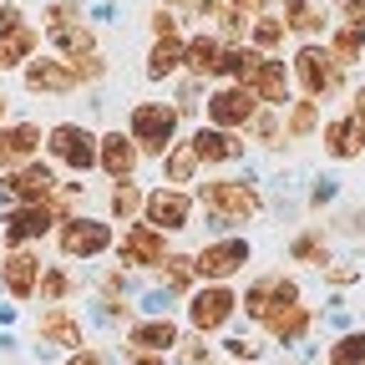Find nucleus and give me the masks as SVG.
I'll list each match as a JSON object with an SVG mask.
<instances>
[{
    "instance_id": "1",
    "label": "nucleus",
    "mask_w": 365,
    "mask_h": 365,
    "mask_svg": "<svg viewBox=\"0 0 365 365\" xmlns=\"http://www.w3.org/2000/svg\"><path fill=\"white\" fill-rule=\"evenodd\" d=\"M294 81L309 91V97H330V91H340V61L330 56V46H314V41H304L299 51H294Z\"/></svg>"
},
{
    "instance_id": "2",
    "label": "nucleus",
    "mask_w": 365,
    "mask_h": 365,
    "mask_svg": "<svg viewBox=\"0 0 365 365\" xmlns=\"http://www.w3.org/2000/svg\"><path fill=\"white\" fill-rule=\"evenodd\" d=\"M178 137V107H163V102H137L132 107V143L143 153H168Z\"/></svg>"
},
{
    "instance_id": "3",
    "label": "nucleus",
    "mask_w": 365,
    "mask_h": 365,
    "mask_svg": "<svg viewBox=\"0 0 365 365\" xmlns=\"http://www.w3.org/2000/svg\"><path fill=\"white\" fill-rule=\"evenodd\" d=\"M259 117V91L254 86H244V81H234V86H218L213 97H208V122L213 127H249Z\"/></svg>"
},
{
    "instance_id": "4",
    "label": "nucleus",
    "mask_w": 365,
    "mask_h": 365,
    "mask_svg": "<svg viewBox=\"0 0 365 365\" xmlns=\"http://www.w3.org/2000/svg\"><path fill=\"white\" fill-rule=\"evenodd\" d=\"M203 203L223 218V223H244L259 213V193L249 188V182H234V178H218V182H203Z\"/></svg>"
},
{
    "instance_id": "5",
    "label": "nucleus",
    "mask_w": 365,
    "mask_h": 365,
    "mask_svg": "<svg viewBox=\"0 0 365 365\" xmlns=\"http://www.w3.org/2000/svg\"><path fill=\"white\" fill-rule=\"evenodd\" d=\"M46 148H51V158L56 163H66L71 173H86L91 163H97V137H91L86 127H76V122H61V127H51V143H46Z\"/></svg>"
},
{
    "instance_id": "6",
    "label": "nucleus",
    "mask_w": 365,
    "mask_h": 365,
    "mask_svg": "<svg viewBox=\"0 0 365 365\" xmlns=\"http://www.w3.org/2000/svg\"><path fill=\"white\" fill-rule=\"evenodd\" d=\"M143 208H148V223L163 228V234H178V228H188V218H193V198L178 193V188H158Z\"/></svg>"
},
{
    "instance_id": "7",
    "label": "nucleus",
    "mask_w": 365,
    "mask_h": 365,
    "mask_svg": "<svg viewBox=\"0 0 365 365\" xmlns=\"http://www.w3.org/2000/svg\"><path fill=\"white\" fill-rule=\"evenodd\" d=\"M249 264V244L244 239H223V244H208L198 259H193V269L203 274V279H228V274H239Z\"/></svg>"
},
{
    "instance_id": "8",
    "label": "nucleus",
    "mask_w": 365,
    "mask_h": 365,
    "mask_svg": "<svg viewBox=\"0 0 365 365\" xmlns=\"http://www.w3.org/2000/svg\"><path fill=\"white\" fill-rule=\"evenodd\" d=\"M11 198H21V203H46L56 193V178H51V168H41V163H26V168H16L6 182H0Z\"/></svg>"
},
{
    "instance_id": "9",
    "label": "nucleus",
    "mask_w": 365,
    "mask_h": 365,
    "mask_svg": "<svg viewBox=\"0 0 365 365\" xmlns=\"http://www.w3.org/2000/svg\"><path fill=\"white\" fill-rule=\"evenodd\" d=\"M234 294H228L223 284H213V289H203V294H193V304H188V319L198 325V335H208V330H218V325H228V314H234Z\"/></svg>"
},
{
    "instance_id": "10",
    "label": "nucleus",
    "mask_w": 365,
    "mask_h": 365,
    "mask_svg": "<svg viewBox=\"0 0 365 365\" xmlns=\"http://www.w3.org/2000/svg\"><path fill=\"white\" fill-rule=\"evenodd\" d=\"M112 244V234H107V223H91V218H71L66 228H61V254L66 259H91V254H102Z\"/></svg>"
},
{
    "instance_id": "11",
    "label": "nucleus",
    "mask_w": 365,
    "mask_h": 365,
    "mask_svg": "<svg viewBox=\"0 0 365 365\" xmlns=\"http://www.w3.org/2000/svg\"><path fill=\"white\" fill-rule=\"evenodd\" d=\"M51 223H56L51 203H21L16 213H6V244H31V239H41Z\"/></svg>"
},
{
    "instance_id": "12",
    "label": "nucleus",
    "mask_w": 365,
    "mask_h": 365,
    "mask_svg": "<svg viewBox=\"0 0 365 365\" xmlns=\"http://www.w3.org/2000/svg\"><path fill=\"white\" fill-rule=\"evenodd\" d=\"M163 228L153 223H132L127 228V239H122V264H137V269H148V264H163Z\"/></svg>"
},
{
    "instance_id": "13",
    "label": "nucleus",
    "mask_w": 365,
    "mask_h": 365,
    "mask_svg": "<svg viewBox=\"0 0 365 365\" xmlns=\"http://www.w3.org/2000/svg\"><path fill=\"white\" fill-rule=\"evenodd\" d=\"M289 304H299V289H294L289 279H264V284H254L249 299H244V309H249L254 319H269V314H279V309H289Z\"/></svg>"
},
{
    "instance_id": "14",
    "label": "nucleus",
    "mask_w": 365,
    "mask_h": 365,
    "mask_svg": "<svg viewBox=\"0 0 365 365\" xmlns=\"http://www.w3.org/2000/svg\"><path fill=\"white\" fill-rule=\"evenodd\" d=\"M223 36H193L188 46H182V66H188L193 76H223Z\"/></svg>"
},
{
    "instance_id": "15",
    "label": "nucleus",
    "mask_w": 365,
    "mask_h": 365,
    "mask_svg": "<svg viewBox=\"0 0 365 365\" xmlns=\"http://www.w3.org/2000/svg\"><path fill=\"white\" fill-rule=\"evenodd\" d=\"M289 76H294V71H289L284 61H269V56H264V61H259V71L249 76V86L259 91V102L284 107V102H289Z\"/></svg>"
},
{
    "instance_id": "16",
    "label": "nucleus",
    "mask_w": 365,
    "mask_h": 365,
    "mask_svg": "<svg viewBox=\"0 0 365 365\" xmlns=\"http://www.w3.org/2000/svg\"><path fill=\"white\" fill-rule=\"evenodd\" d=\"M193 153H198V163H228V158L244 153V143L228 127H198L193 132Z\"/></svg>"
},
{
    "instance_id": "17",
    "label": "nucleus",
    "mask_w": 365,
    "mask_h": 365,
    "mask_svg": "<svg viewBox=\"0 0 365 365\" xmlns=\"http://www.w3.org/2000/svg\"><path fill=\"white\" fill-rule=\"evenodd\" d=\"M36 46H41V31H36V26H26V21L6 26V31H0V71H6V66H21V61H31Z\"/></svg>"
},
{
    "instance_id": "18",
    "label": "nucleus",
    "mask_w": 365,
    "mask_h": 365,
    "mask_svg": "<svg viewBox=\"0 0 365 365\" xmlns=\"http://www.w3.org/2000/svg\"><path fill=\"white\" fill-rule=\"evenodd\" d=\"M325 148H330V158H355V153L365 148V117L350 112V117L330 122V127H325Z\"/></svg>"
},
{
    "instance_id": "19",
    "label": "nucleus",
    "mask_w": 365,
    "mask_h": 365,
    "mask_svg": "<svg viewBox=\"0 0 365 365\" xmlns=\"http://www.w3.org/2000/svg\"><path fill=\"white\" fill-rule=\"evenodd\" d=\"M26 86L31 91H71L76 71H71V61H31L26 66Z\"/></svg>"
},
{
    "instance_id": "20",
    "label": "nucleus",
    "mask_w": 365,
    "mask_h": 365,
    "mask_svg": "<svg viewBox=\"0 0 365 365\" xmlns=\"http://www.w3.org/2000/svg\"><path fill=\"white\" fill-rule=\"evenodd\" d=\"M97 163H102L112 178H132V168H137V143H132V137H122V132H112V137H102Z\"/></svg>"
},
{
    "instance_id": "21",
    "label": "nucleus",
    "mask_w": 365,
    "mask_h": 365,
    "mask_svg": "<svg viewBox=\"0 0 365 365\" xmlns=\"http://www.w3.org/2000/svg\"><path fill=\"white\" fill-rule=\"evenodd\" d=\"M51 41H56V51H61L66 61H76V56H91V51H97V31L81 26V21H61V26H51Z\"/></svg>"
},
{
    "instance_id": "22",
    "label": "nucleus",
    "mask_w": 365,
    "mask_h": 365,
    "mask_svg": "<svg viewBox=\"0 0 365 365\" xmlns=\"http://www.w3.org/2000/svg\"><path fill=\"white\" fill-rule=\"evenodd\" d=\"M36 284H41V259H31V254H11V259H6V289H11L16 299H31Z\"/></svg>"
},
{
    "instance_id": "23",
    "label": "nucleus",
    "mask_w": 365,
    "mask_h": 365,
    "mask_svg": "<svg viewBox=\"0 0 365 365\" xmlns=\"http://www.w3.org/2000/svg\"><path fill=\"white\" fill-rule=\"evenodd\" d=\"M41 340H51V345H61V350H76L81 345V325L61 309V304H51L41 314Z\"/></svg>"
},
{
    "instance_id": "24",
    "label": "nucleus",
    "mask_w": 365,
    "mask_h": 365,
    "mask_svg": "<svg viewBox=\"0 0 365 365\" xmlns=\"http://www.w3.org/2000/svg\"><path fill=\"white\" fill-rule=\"evenodd\" d=\"M36 148H41V127H31V122L0 132V163H6V168H11V163H26Z\"/></svg>"
},
{
    "instance_id": "25",
    "label": "nucleus",
    "mask_w": 365,
    "mask_h": 365,
    "mask_svg": "<svg viewBox=\"0 0 365 365\" xmlns=\"http://www.w3.org/2000/svg\"><path fill=\"white\" fill-rule=\"evenodd\" d=\"M182 46H188V41H178V36H158L153 41V51H148V76H173L178 66H182Z\"/></svg>"
},
{
    "instance_id": "26",
    "label": "nucleus",
    "mask_w": 365,
    "mask_h": 365,
    "mask_svg": "<svg viewBox=\"0 0 365 365\" xmlns=\"http://www.w3.org/2000/svg\"><path fill=\"white\" fill-rule=\"evenodd\" d=\"M330 56L340 61V66H355V61H365V31H355V26H335L330 31Z\"/></svg>"
},
{
    "instance_id": "27",
    "label": "nucleus",
    "mask_w": 365,
    "mask_h": 365,
    "mask_svg": "<svg viewBox=\"0 0 365 365\" xmlns=\"http://www.w3.org/2000/svg\"><path fill=\"white\" fill-rule=\"evenodd\" d=\"M284 36H289V21H274L269 11L249 21V46H259L264 56H269V51H279V46H284Z\"/></svg>"
},
{
    "instance_id": "28",
    "label": "nucleus",
    "mask_w": 365,
    "mask_h": 365,
    "mask_svg": "<svg viewBox=\"0 0 365 365\" xmlns=\"http://www.w3.org/2000/svg\"><path fill=\"white\" fill-rule=\"evenodd\" d=\"M259 61H264L259 46H223V76H234V81H244V86H249V76L259 71Z\"/></svg>"
},
{
    "instance_id": "29",
    "label": "nucleus",
    "mask_w": 365,
    "mask_h": 365,
    "mask_svg": "<svg viewBox=\"0 0 365 365\" xmlns=\"http://www.w3.org/2000/svg\"><path fill=\"white\" fill-rule=\"evenodd\" d=\"M132 345L163 355L168 345H178V325H173V319H148V325H137V330H132Z\"/></svg>"
},
{
    "instance_id": "30",
    "label": "nucleus",
    "mask_w": 365,
    "mask_h": 365,
    "mask_svg": "<svg viewBox=\"0 0 365 365\" xmlns=\"http://www.w3.org/2000/svg\"><path fill=\"white\" fill-rule=\"evenodd\" d=\"M264 325H269L274 335H279L284 345H294V340L309 330V309H304V304H289V309H279V314H269Z\"/></svg>"
},
{
    "instance_id": "31",
    "label": "nucleus",
    "mask_w": 365,
    "mask_h": 365,
    "mask_svg": "<svg viewBox=\"0 0 365 365\" xmlns=\"http://www.w3.org/2000/svg\"><path fill=\"white\" fill-rule=\"evenodd\" d=\"M193 168H198L193 143H178V148H168V178H173V182H188V178H193Z\"/></svg>"
},
{
    "instance_id": "32",
    "label": "nucleus",
    "mask_w": 365,
    "mask_h": 365,
    "mask_svg": "<svg viewBox=\"0 0 365 365\" xmlns=\"http://www.w3.org/2000/svg\"><path fill=\"white\" fill-rule=\"evenodd\" d=\"M289 31L294 36H319V31H325V11H314L309 0H304V6L289 11Z\"/></svg>"
},
{
    "instance_id": "33",
    "label": "nucleus",
    "mask_w": 365,
    "mask_h": 365,
    "mask_svg": "<svg viewBox=\"0 0 365 365\" xmlns=\"http://www.w3.org/2000/svg\"><path fill=\"white\" fill-rule=\"evenodd\" d=\"M330 365H365V335H345L330 350Z\"/></svg>"
},
{
    "instance_id": "34",
    "label": "nucleus",
    "mask_w": 365,
    "mask_h": 365,
    "mask_svg": "<svg viewBox=\"0 0 365 365\" xmlns=\"http://www.w3.org/2000/svg\"><path fill=\"white\" fill-rule=\"evenodd\" d=\"M314 122H319L314 97H309V102H294V112H289V137H309V132H314Z\"/></svg>"
},
{
    "instance_id": "35",
    "label": "nucleus",
    "mask_w": 365,
    "mask_h": 365,
    "mask_svg": "<svg viewBox=\"0 0 365 365\" xmlns=\"http://www.w3.org/2000/svg\"><path fill=\"white\" fill-rule=\"evenodd\" d=\"M143 203H148V198H143V193H137V188H132V182H122V188L112 193V213H117V218H132V213H137V208H143Z\"/></svg>"
},
{
    "instance_id": "36",
    "label": "nucleus",
    "mask_w": 365,
    "mask_h": 365,
    "mask_svg": "<svg viewBox=\"0 0 365 365\" xmlns=\"http://www.w3.org/2000/svg\"><path fill=\"white\" fill-rule=\"evenodd\" d=\"M163 264H168V269H163V279H168L173 289H182V284H188L193 274H198V269H193V259H163Z\"/></svg>"
},
{
    "instance_id": "37",
    "label": "nucleus",
    "mask_w": 365,
    "mask_h": 365,
    "mask_svg": "<svg viewBox=\"0 0 365 365\" xmlns=\"http://www.w3.org/2000/svg\"><path fill=\"white\" fill-rule=\"evenodd\" d=\"M66 289H71V279H66L61 269H51V274H41V299H61Z\"/></svg>"
},
{
    "instance_id": "38",
    "label": "nucleus",
    "mask_w": 365,
    "mask_h": 365,
    "mask_svg": "<svg viewBox=\"0 0 365 365\" xmlns=\"http://www.w3.org/2000/svg\"><path fill=\"white\" fill-rule=\"evenodd\" d=\"M71 71H76V81H91V76H102V71H107V61L91 51V56H76V61H71Z\"/></svg>"
},
{
    "instance_id": "39",
    "label": "nucleus",
    "mask_w": 365,
    "mask_h": 365,
    "mask_svg": "<svg viewBox=\"0 0 365 365\" xmlns=\"http://www.w3.org/2000/svg\"><path fill=\"white\" fill-rule=\"evenodd\" d=\"M340 21L355 26V31H365V0H340Z\"/></svg>"
},
{
    "instance_id": "40",
    "label": "nucleus",
    "mask_w": 365,
    "mask_h": 365,
    "mask_svg": "<svg viewBox=\"0 0 365 365\" xmlns=\"http://www.w3.org/2000/svg\"><path fill=\"white\" fill-rule=\"evenodd\" d=\"M294 259H304V264H325V244H319V239H299V244H294Z\"/></svg>"
},
{
    "instance_id": "41",
    "label": "nucleus",
    "mask_w": 365,
    "mask_h": 365,
    "mask_svg": "<svg viewBox=\"0 0 365 365\" xmlns=\"http://www.w3.org/2000/svg\"><path fill=\"white\" fill-rule=\"evenodd\" d=\"M153 36H178V16L173 11H153Z\"/></svg>"
},
{
    "instance_id": "42",
    "label": "nucleus",
    "mask_w": 365,
    "mask_h": 365,
    "mask_svg": "<svg viewBox=\"0 0 365 365\" xmlns=\"http://www.w3.org/2000/svg\"><path fill=\"white\" fill-rule=\"evenodd\" d=\"M254 132H259V143H279V122L274 117H254Z\"/></svg>"
},
{
    "instance_id": "43",
    "label": "nucleus",
    "mask_w": 365,
    "mask_h": 365,
    "mask_svg": "<svg viewBox=\"0 0 365 365\" xmlns=\"http://www.w3.org/2000/svg\"><path fill=\"white\" fill-rule=\"evenodd\" d=\"M228 6H234V11H244V16L254 21V16H264V11L274 6V0H228Z\"/></svg>"
},
{
    "instance_id": "44",
    "label": "nucleus",
    "mask_w": 365,
    "mask_h": 365,
    "mask_svg": "<svg viewBox=\"0 0 365 365\" xmlns=\"http://www.w3.org/2000/svg\"><path fill=\"white\" fill-rule=\"evenodd\" d=\"M228 350H234V360H254V355H259L254 340H228Z\"/></svg>"
},
{
    "instance_id": "45",
    "label": "nucleus",
    "mask_w": 365,
    "mask_h": 365,
    "mask_svg": "<svg viewBox=\"0 0 365 365\" xmlns=\"http://www.w3.org/2000/svg\"><path fill=\"white\" fill-rule=\"evenodd\" d=\"M182 365H208V345H203V350L188 345V350H182Z\"/></svg>"
},
{
    "instance_id": "46",
    "label": "nucleus",
    "mask_w": 365,
    "mask_h": 365,
    "mask_svg": "<svg viewBox=\"0 0 365 365\" xmlns=\"http://www.w3.org/2000/svg\"><path fill=\"white\" fill-rule=\"evenodd\" d=\"M132 365H163V360H158V350H137V355H132Z\"/></svg>"
},
{
    "instance_id": "47",
    "label": "nucleus",
    "mask_w": 365,
    "mask_h": 365,
    "mask_svg": "<svg viewBox=\"0 0 365 365\" xmlns=\"http://www.w3.org/2000/svg\"><path fill=\"white\" fill-rule=\"evenodd\" d=\"M66 365H102V355H91V350H81V355H71Z\"/></svg>"
},
{
    "instance_id": "48",
    "label": "nucleus",
    "mask_w": 365,
    "mask_h": 365,
    "mask_svg": "<svg viewBox=\"0 0 365 365\" xmlns=\"http://www.w3.org/2000/svg\"><path fill=\"white\" fill-rule=\"evenodd\" d=\"M173 6H193V11H198V6H203V0H173Z\"/></svg>"
},
{
    "instance_id": "49",
    "label": "nucleus",
    "mask_w": 365,
    "mask_h": 365,
    "mask_svg": "<svg viewBox=\"0 0 365 365\" xmlns=\"http://www.w3.org/2000/svg\"><path fill=\"white\" fill-rule=\"evenodd\" d=\"M294 6H304V0H284V11H294Z\"/></svg>"
},
{
    "instance_id": "50",
    "label": "nucleus",
    "mask_w": 365,
    "mask_h": 365,
    "mask_svg": "<svg viewBox=\"0 0 365 365\" xmlns=\"http://www.w3.org/2000/svg\"><path fill=\"white\" fill-rule=\"evenodd\" d=\"M0 122H6V97H0Z\"/></svg>"
}]
</instances>
